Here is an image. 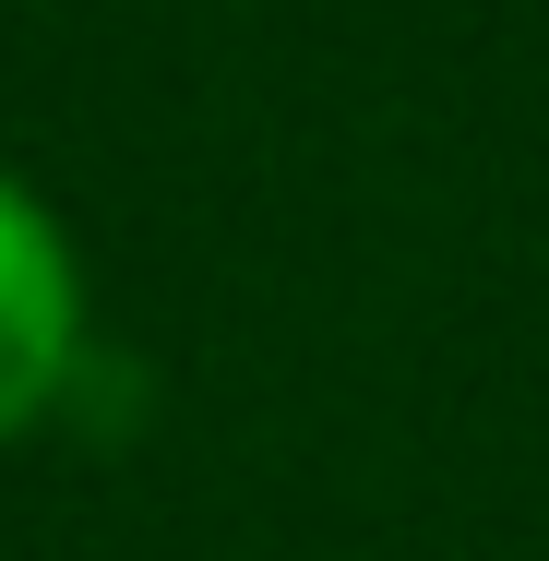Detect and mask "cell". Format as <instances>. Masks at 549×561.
<instances>
[{"label":"cell","instance_id":"1","mask_svg":"<svg viewBox=\"0 0 549 561\" xmlns=\"http://www.w3.org/2000/svg\"><path fill=\"white\" fill-rule=\"evenodd\" d=\"M72 358H84V287H72V251H60V227L36 216L24 180H0V443H12L24 419L60 407Z\"/></svg>","mask_w":549,"mask_h":561}]
</instances>
